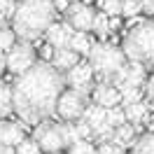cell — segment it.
Masks as SVG:
<instances>
[{
    "mask_svg": "<svg viewBox=\"0 0 154 154\" xmlns=\"http://www.w3.org/2000/svg\"><path fill=\"white\" fill-rule=\"evenodd\" d=\"M91 98H94L96 105L110 110V107L119 105V100H122V91H119L112 82H98L96 87H94V91H91Z\"/></svg>",
    "mask_w": 154,
    "mask_h": 154,
    "instance_id": "30bf717a",
    "label": "cell"
},
{
    "mask_svg": "<svg viewBox=\"0 0 154 154\" xmlns=\"http://www.w3.org/2000/svg\"><path fill=\"white\" fill-rule=\"evenodd\" d=\"M138 12H140V0H124V10H122L124 17H135Z\"/></svg>",
    "mask_w": 154,
    "mask_h": 154,
    "instance_id": "d4e9b609",
    "label": "cell"
},
{
    "mask_svg": "<svg viewBox=\"0 0 154 154\" xmlns=\"http://www.w3.org/2000/svg\"><path fill=\"white\" fill-rule=\"evenodd\" d=\"M17 154H42V147L38 145L35 138H23L17 145Z\"/></svg>",
    "mask_w": 154,
    "mask_h": 154,
    "instance_id": "ffe728a7",
    "label": "cell"
},
{
    "mask_svg": "<svg viewBox=\"0 0 154 154\" xmlns=\"http://www.w3.org/2000/svg\"><path fill=\"white\" fill-rule=\"evenodd\" d=\"M96 5L107 17H119L122 10H124V0H96Z\"/></svg>",
    "mask_w": 154,
    "mask_h": 154,
    "instance_id": "ac0fdd59",
    "label": "cell"
},
{
    "mask_svg": "<svg viewBox=\"0 0 154 154\" xmlns=\"http://www.w3.org/2000/svg\"><path fill=\"white\" fill-rule=\"evenodd\" d=\"M33 138L38 140V145L42 147V152L58 154V152H66L75 140H79V133H77V128L70 124V122L56 124V122L47 119V122H42V124L35 126Z\"/></svg>",
    "mask_w": 154,
    "mask_h": 154,
    "instance_id": "5b68a950",
    "label": "cell"
},
{
    "mask_svg": "<svg viewBox=\"0 0 154 154\" xmlns=\"http://www.w3.org/2000/svg\"><path fill=\"white\" fill-rule=\"evenodd\" d=\"M0 154H17V147H12V145H2V143H0Z\"/></svg>",
    "mask_w": 154,
    "mask_h": 154,
    "instance_id": "f1b7e54d",
    "label": "cell"
},
{
    "mask_svg": "<svg viewBox=\"0 0 154 154\" xmlns=\"http://www.w3.org/2000/svg\"><path fill=\"white\" fill-rule=\"evenodd\" d=\"M0 28H5V17L0 14Z\"/></svg>",
    "mask_w": 154,
    "mask_h": 154,
    "instance_id": "d6a6232c",
    "label": "cell"
},
{
    "mask_svg": "<svg viewBox=\"0 0 154 154\" xmlns=\"http://www.w3.org/2000/svg\"><path fill=\"white\" fill-rule=\"evenodd\" d=\"M122 49L128 61L154 66V21H138L124 35Z\"/></svg>",
    "mask_w": 154,
    "mask_h": 154,
    "instance_id": "277c9868",
    "label": "cell"
},
{
    "mask_svg": "<svg viewBox=\"0 0 154 154\" xmlns=\"http://www.w3.org/2000/svg\"><path fill=\"white\" fill-rule=\"evenodd\" d=\"M72 26L70 23H54L51 28L45 33V38H47V45H51L54 49L58 47H70V40H72Z\"/></svg>",
    "mask_w": 154,
    "mask_h": 154,
    "instance_id": "8fae6325",
    "label": "cell"
},
{
    "mask_svg": "<svg viewBox=\"0 0 154 154\" xmlns=\"http://www.w3.org/2000/svg\"><path fill=\"white\" fill-rule=\"evenodd\" d=\"M12 112H14V94H12V87L7 82L0 79V122L7 119Z\"/></svg>",
    "mask_w": 154,
    "mask_h": 154,
    "instance_id": "5bb4252c",
    "label": "cell"
},
{
    "mask_svg": "<svg viewBox=\"0 0 154 154\" xmlns=\"http://www.w3.org/2000/svg\"><path fill=\"white\" fill-rule=\"evenodd\" d=\"M23 138H26V135H23V128H21L19 124H14L10 119H2V122H0V143L2 145L17 147Z\"/></svg>",
    "mask_w": 154,
    "mask_h": 154,
    "instance_id": "4fadbf2b",
    "label": "cell"
},
{
    "mask_svg": "<svg viewBox=\"0 0 154 154\" xmlns=\"http://www.w3.org/2000/svg\"><path fill=\"white\" fill-rule=\"evenodd\" d=\"M56 5L54 0H21L12 17V30L19 40H38L56 23Z\"/></svg>",
    "mask_w": 154,
    "mask_h": 154,
    "instance_id": "7a4b0ae2",
    "label": "cell"
},
{
    "mask_svg": "<svg viewBox=\"0 0 154 154\" xmlns=\"http://www.w3.org/2000/svg\"><path fill=\"white\" fill-rule=\"evenodd\" d=\"M140 12L147 17H154V0H140Z\"/></svg>",
    "mask_w": 154,
    "mask_h": 154,
    "instance_id": "83f0119b",
    "label": "cell"
},
{
    "mask_svg": "<svg viewBox=\"0 0 154 154\" xmlns=\"http://www.w3.org/2000/svg\"><path fill=\"white\" fill-rule=\"evenodd\" d=\"M68 89L66 75L54 68V63L38 61L35 66L17 75L12 84L14 94V115L23 124L38 126L56 115L61 94Z\"/></svg>",
    "mask_w": 154,
    "mask_h": 154,
    "instance_id": "6da1fadb",
    "label": "cell"
},
{
    "mask_svg": "<svg viewBox=\"0 0 154 154\" xmlns=\"http://www.w3.org/2000/svg\"><path fill=\"white\" fill-rule=\"evenodd\" d=\"M14 10H17V2H12V0H0V14L7 19V17H14Z\"/></svg>",
    "mask_w": 154,
    "mask_h": 154,
    "instance_id": "484cf974",
    "label": "cell"
},
{
    "mask_svg": "<svg viewBox=\"0 0 154 154\" xmlns=\"http://www.w3.org/2000/svg\"><path fill=\"white\" fill-rule=\"evenodd\" d=\"M94 21L96 10L87 2H70V7L66 10V23H70L75 30H94Z\"/></svg>",
    "mask_w": 154,
    "mask_h": 154,
    "instance_id": "ba28073f",
    "label": "cell"
},
{
    "mask_svg": "<svg viewBox=\"0 0 154 154\" xmlns=\"http://www.w3.org/2000/svg\"><path fill=\"white\" fill-rule=\"evenodd\" d=\"M45 154H47V152H45ZM58 154H61V152H58Z\"/></svg>",
    "mask_w": 154,
    "mask_h": 154,
    "instance_id": "836d02e7",
    "label": "cell"
},
{
    "mask_svg": "<svg viewBox=\"0 0 154 154\" xmlns=\"http://www.w3.org/2000/svg\"><path fill=\"white\" fill-rule=\"evenodd\" d=\"M38 63V51L28 40H19L14 42V47L7 51V70L14 75H21Z\"/></svg>",
    "mask_w": 154,
    "mask_h": 154,
    "instance_id": "52a82bcc",
    "label": "cell"
},
{
    "mask_svg": "<svg viewBox=\"0 0 154 154\" xmlns=\"http://www.w3.org/2000/svg\"><path fill=\"white\" fill-rule=\"evenodd\" d=\"M89 63L94 68V72L100 82H119L124 79L126 66H128V58H126L124 49L112 45V42H94V47L89 51Z\"/></svg>",
    "mask_w": 154,
    "mask_h": 154,
    "instance_id": "3957f363",
    "label": "cell"
},
{
    "mask_svg": "<svg viewBox=\"0 0 154 154\" xmlns=\"http://www.w3.org/2000/svg\"><path fill=\"white\" fill-rule=\"evenodd\" d=\"M131 154H154V131L138 135L135 143L131 145Z\"/></svg>",
    "mask_w": 154,
    "mask_h": 154,
    "instance_id": "9a60e30c",
    "label": "cell"
},
{
    "mask_svg": "<svg viewBox=\"0 0 154 154\" xmlns=\"http://www.w3.org/2000/svg\"><path fill=\"white\" fill-rule=\"evenodd\" d=\"M145 122L152 126V131H154V115H147V119H145Z\"/></svg>",
    "mask_w": 154,
    "mask_h": 154,
    "instance_id": "1f68e13d",
    "label": "cell"
},
{
    "mask_svg": "<svg viewBox=\"0 0 154 154\" xmlns=\"http://www.w3.org/2000/svg\"><path fill=\"white\" fill-rule=\"evenodd\" d=\"M17 33L12 28H0V51L5 49V51H10L12 47H14V42H17Z\"/></svg>",
    "mask_w": 154,
    "mask_h": 154,
    "instance_id": "603a6c76",
    "label": "cell"
},
{
    "mask_svg": "<svg viewBox=\"0 0 154 154\" xmlns=\"http://www.w3.org/2000/svg\"><path fill=\"white\" fill-rule=\"evenodd\" d=\"M112 143H117L119 147H131V145L135 143V128L131 124H122V126H117L115 128V140Z\"/></svg>",
    "mask_w": 154,
    "mask_h": 154,
    "instance_id": "2e32d148",
    "label": "cell"
},
{
    "mask_svg": "<svg viewBox=\"0 0 154 154\" xmlns=\"http://www.w3.org/2000/svg\"><path fill=\"white\" fill-rule=\"evenodd\" d=\"M94 33H96L100 40L107 38V33H110V21H107V14H105V12L96 14V21H94Z\"/></svg>",
    "mask_w": 154,
    "mask_h": 154,
    "instance_id": "44dd1931",
    "label": "cell"
},
{
    "mask_svg": "<svg viewBox=\"0 0 154 154\" xmlns=\"http://www.w3.org/2000/svg\"><path fill=\"white\" fill-rule=\"evenodd\" d=\"M79 56H82V54H77L72 47H58V49H54L51 61H54V68H58V70L66 75L68 70H72V68L79 63Z\"/></svg>",
    "mask_w": 154,
    "mask_h": 154,
    "instance_id": "7c38bea8",
    "label": "cell"
},
{
    "mask_svg": "<svg viewBox=\"0 0 154 154\" xmlns=\"http://www.w3.org/2000/svg\"><path fill=\"white\" fill-rule=\"evenodd\" d=\"M145 96H147V100L154 105V75L149 77L147 82H145Z\"/></svg>",
    "mask_w": 154,
    "mask_h": 154,
    "instance_id": "4316f807",
    "label": "cell"
},
{
    "mask_svg": "<svg viewBox=\"0 0 154 154\" xmlns=\"http://www.w3.org/2000/svg\"><path fill=\"white\" fill-rule=\"evenodd\" d=\"M54 5H56V10H63V12L70 7V2H68V0H54Z\"/></svg>",
    "mask_w": 154,
    "mask_h": 154,
    "instance_id": "f546056e",
    "label": "cell"
},
{
    "mask_svg": "<svg viewBox=\"0 0 154 154\" xmlns=\"http://www.w3.org/2000/svg\"><path fill=\"white\" fill-rule=\"evenodd\" d=\"M7 70V54H0V75Z\"/></svg>",
    "mask_w": 154,
    "mask_h": 154,
    "instance_id": "4dcf8cb0",
    "label": "cell"
},
{
    "mask_svg": "<svg viewBox=\"0 0 154 154\" xmlns=\"http://www.w3.org/2000/svg\"><path fill=\"white\" fill-rule=\"evenodd\" d=\"M126 117H128V122H143V119H147L145 103H133V105H128L126 107Z\"/></svg>",
    "mask_w": 154,
    "mask_h": 154,
    "instance_id": "7402d4cb",
    "label": "cell"
},
{
    "mask_svg": "<svg viewBox=\"0 0 154 154\" xmlns=\"http://www.w3.org/2000/svg\"><path fill=\"white\" fill-rule=\"evenodd\" d=\"M70 47L75 49L77 54H89L91 47H94V42L89 40V35L84 33V30H75V35H72V40H70Z\"/></svg>",
    "mask_w": 154,
    "mask_h": 154,
    "instance_id": "e0dca14e",
    "label": "cell"
},
{
    "mask_svg": "<svg viewBox=\"0 0 154 154\" xmlns=\"http://www.w3.org/2000/svg\"><path fill=\"white\" fill-rule=\"evenodd\" d=\"M94 77H96V72H94L91 63H84V61H79L72 70L66 72L68 87L77 89V91H82V94H91V91H94V87H96Z\"/></svg>",
    "mask_w": 154,
    "mask_h": 154,
    "instance_id": "9c48e42d",
    "label": "cell"
},
{
    "mask_svg": "<svg viewBox=\"0 0 154 154\" xmlns=\"http://www.w3.org/2000/svg\"><path fill=\"white\" fill-rule=\"evenodd\" d=\"M89 110V94H82L77 89H70L68 87L61 98H58V105H56V115L63 119V122H70L75 124L79 119H84Z\"/></svg>",
    "mask_w": 154,
    "mask_h": 154,
    "instance_id": "8992f818",
    "label": "cell"
},
{
    "mask_svg": "<svg viewBox=\"0 0 154 154\" xmlns=\"http://www.w3.org/2000/svg\"><path fill=\"white\" fill-rule=\"evenodd\" d=\"M96 152H98V147H94L89 143V138H79L68 147V154H96Z\"/></svg>",
    "mask_w": 154,
    "mask_h": 154,
    "instance_id": "d6986e66",
    "label": "cell"
},
{
    "mask_svg": "<svg viewBox=\"0 0 154 154\" xmlns=\"http://www.w3.org/2000/svg\"><path fill=\"white\" fill-rule=\"evenodd\" d=\"M96 154H124V147H119L117 143H100Z\"/></svg>",
    "mask_w": 154,
    "mask_h": 154,
    "instance_id": "cb8c5ba5",
    "label": "cell"
}]
</instances>
